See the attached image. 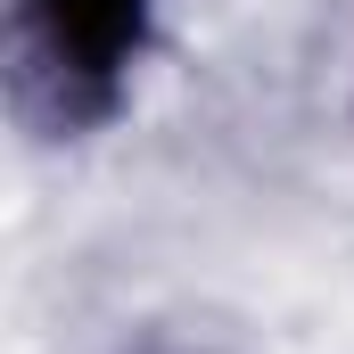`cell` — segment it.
I'll return each instance as SVG.
<instances>
[{
    "instance_id": "1",
    "label": "cell",
    "mask_w": 354,
    "mask_h": 354,
    "mask_svg": "<svg viewBox=\"0 0 354 354\" xmlns=\"http://www.w3.org/2000/svg\"><path fill=\"white\" fill-rule=\"evenodd\" d=\"M50 25H58V41H66L83 66H107V58L132 41L140 0H50Z\"/></svg>"
}]
</instances>
